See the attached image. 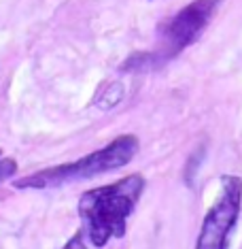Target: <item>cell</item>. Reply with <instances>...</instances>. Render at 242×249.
I'll return each mask as SVG.
<instances>
[{"label": "cell", "instance_id": "6da1fadb", "mask_svg": "<svg viewBox=\"0 0 242 249\" xmlns=\"http://www.w3.org/2000/svg\"><path fill=\"white\" fill-rule=\"evenodd\" d=\"M145 192V177L128 175L115 183L94 188L79 198L83 232L94 247H104L111 239L126 234L128 219Z\"/></svg>", "mask_w": 242, "mask_h": 249}, {"label": "cell", "instance_id": "52a82bcc", "mask_svg": "<svg viewBox=\"0 0 242 249\" xmlns=\"http://www.w3.org/2000/svg\"><path fill=\"white\" fill-rule=\"evenodd\" d=\"M83 236H85V232H83V230H77L75 234L70 236V241L66 243V245L62 247V249H87V247H85V239H83Z\"/></svg>", "mask_w": 242, "mask_h": 249}, {"label": "cell", "instance_id": "8992f818", "mask_svg": "<svg viewBox=\"0 0 242 249\" xmlns=\"http://www.w3.org/2000/svg\"><path fill=\"white\" fill-rule=\"evenodd\" d=\"M15 171H17V162H15L13 158H2V160H0V183L13 177Z\"/></svg>", "mask_w": 242, "mask_h": 249}, {"label": "cell", "instance_id": "3957f363", "mask_svg": "<svg viewBox=\"0 0 242 249\" xmlns=\"http://www.w3.org/2000/svg\"><path fill=\"white\" fill-rule=\"evenodd\" d=\"M242 209V179L236 175H223L221 192L206 211L195 241V249H227L229 234L234 232Z\"/></svg>", "mask_w": 242, "mask_h": 249}, {"label": "cell", "instance_id": "7a4b0ae2", "mask_svg": "<svg viewBox=\"0 0 242 249\" xmlns=\"http://www.w3.org/2000/svg\"><path fill=\"white\" fill-rule=\"evenodd\" d=\"M138 147L140 143L134 134H121L115 141H111L106 147L92 151L81 160L43 168V171L34 175H26V177L17 179L13 185L17 190H45V188H58V185L64 183H72V181L92 179L130 164L132 158L136 156Z\"/></svg>", "mask_w": 242, "mask_h": 249}, {"label": "cell", "instance_id": "277c9868", "mask_svg": "<svg viewBox=\"0 0 242 249\" xmlns=\"http://www.w3.org/2000/svg\"><path fill=\"white\" fill-rule=\"evenodd\" d=\"M219 4L221 0H195V2L183 7L168 21L161 30V49L155 52L161 64L198 41L204 28L210 24Z\"/></svg>", "mask_w": 242, "mask_h": 249}, {"label": "cell", "instance_id": "5b68a950", "mask_svg": "<svg viewBox=\"0 0 242 249\" xmlns=\"http://www.w3.org/2000/svg\"><path fill=\"white\" fill-rule=\"evenodd\" d=\"M121 98H123V86L121 83H109L104 89H102V94H100V98H98V105L100 109H113L115 105H119L121 103Z\"/></svg>", "mask_w": 242, "mask_h": 249}]
</instances>
